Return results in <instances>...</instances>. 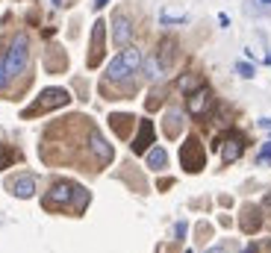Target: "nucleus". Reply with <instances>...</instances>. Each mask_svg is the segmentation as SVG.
<instances>
[{
  "instance_id": "nucleus-1",
  "label": "nucleus",
  "mask_w": 271,
  "mask_h": 253,
  "mask_svg": "<svg viewBox=\"0 0 271 253\" xmlns=\"http://www.w3.org/2000/svg\"><path fill=\"white\" fill-rule=\"evenodd\" d=\"M145 65V56H142V50L139 47H124L112 62H109V68H106V83H127L139 68Z\"/></svg>"
},
{
  "instance_id": "nucleus-2",
  "label": "nucleus",
  "mask_w": 271,
  "mask_h": 253,
  "mask_svg": "<svg viewBox=\"0 0 271 253\" xmlns=\"http://www.w3.org/2000/svg\"><path fill=\"white\" fill-rule=\"evenodd\" d=\"M3 59H6V74L9 77H18L27 68V59H30V38L24 32H18L12 38V44H9V50H6Z\"/></svg>"
},
{
  "instance_id": "nucleus-3",
  "label": "nucleus",
  "mask_w": 271,
  "mask_h": 253,
  "mask_svg": "<svg viewBox=\"0 0 271 253\" xmlns=\"http://www.w3.org/2000/svg\"><path fill=\"white\" fill-rule=\"evenodd\" d=\"M180 165H183L189 174L204 171V165H207V153H204V147H201V141H198L195 136H189V139L183 141V147H180Z\"/></svg>"
},
{
  "instance_id": "nucleus-4",
  "label": "nucleus",
  "mask_w": 271,
  "mask_h": 253,
  "mask_svg": "<svg viewBox=\"0 0 271 253\" xmlns=\"http://www.w3.org/2000/svg\"><path fill=\"white\" fill-rule=\"evenodd\" d=\"M215 150H221V162H224V165L236 162V159L245 153V139H242V133L230 130V133L218 136V141H215Z\"/></svg>"
},
{
  "instance_id": "nucleus-5",
  "label": "nucleus",
  "mask_w": 271,
  "mask_h": 253,
  "mask_svg": "<svg viewBox=\"0 0 271 253\" xmlns=\"http://www.w3.org/2000/svg\"><path fill=\"white\" fill-rule=\"evenodd\" d=\"M65 103H71V94L65 91V88H44L41 94H38V100L24 112L27 118L30 115H38V112H44V109H56V106H65Z\"/></svg>"
},
{
  "instance_id": "nucleus-6",
  "label": "nucleus",
  "mask_w": 271,
  "mask_h": 253,
  "mask_svg": "<svg viewBox=\"0 0 271 253\" xmlns=\"http://www.w3.org/2000/svg\"><path fill=\"white\" fill-rule=\"evenodd\" d=\"M186 106H189V115H192V118H204V115L215 106V94H212V88H210V85L195 88V91L186 97Z\"/></svg>"
},
{
  "instance_id": "nucleus-7",
  "label": "nucleus",
  "mask_w": 271,
  "mask_h": 253,
  "mask_svg": "<svg viewBox=\"0 0 271 253\" xmlns=\"http://www.w3.org/2000/svg\"><path fill=\"white\" fill-rule=\"evenodd\" d=\"M74 183H68V180H56L53 186H50V192H47V197H44V206H68L71 200H74Z\"/></svg>"
},
{
  "instance_id": "nucleus-8",
  "label": "nucleus",
  "mask_w": 271,
  "mask_h": 253,
  "mask_svg": "<svg viewBox=\"0 0 271 253\" xmlns=\"http://www.w3.org/2000/svg\"><path fill=\"white\" fill-rule=\"evenodd\" d=\"M130 38H133V24H130V18H127L124 12H115V18H112V41H115L118 47H127Z\"/></svg>"
},
{
  "instance_id": "nucleus-9",
  "label": "nucleus",
  "mask_w": 271,
  "mask_h": 253,
  "mask_svg": "<svg viewBox=\"0 0 271 253\" xmlns=\"http://www.w3.org/2000/svg\"><path fill=\"white\" fill-rule=\"evenodd\" d=\"M103 35H106V24H103V21H94V29H91V53H89V68H97V65H100V56H103Z\"/></svg>"
},
{
  "instance_id": "nucleus-10",
  "label": "nucleus",
  "mask_w": 271,
  "mask_h": 253,
  "mask_svg": "<svg viewBox=\"0 0 271 253\" xmlns=\"http://www.w3.org/2000/svg\"><path fill=\"white\" fill-rule=\"evenodd\" d=\"M153 144V124L151 121H139V136L133 139V153H148Z\"/></svg>"
},
{
  "instance_id": "nucleus-11",
  "label": "nucleus",
  "mask_w": 271,
  "mask_h": 253,
  "mask_svg": "<svg viewBox=\"0 0 271 253\" xmlns=\"http://www.w3.org/2000/svg\"><path fill=\"white\" fill-rule=\"evenodd\" d=\"M9 192H12L15 197H32V192H35V177H32V174H21V177L9 180Z\"/></svg>"
},
{
  "instance_id": "nucleus-12",
  "label": "nucleus",
  "mask_w": 271,
  "mask_h": 253,
  "mask_svg": "<svg viewBox=\"0 0 271 253\" xmlns=\"http://www.w3.org/2000/svg\"><path fill=\"white\" fill-rule=\"evenodd\" d=\"M89 147H91V153H94L100 162H109V159H112V147H109V141H106L97 130H91V136H89Z\"/></svg>"
},
{
  "instance_id": "nucleus-13",
  "label": "nucleus",
  "mask_w": 271,
  "mask_h": 253,
  "mask_svg": "<svg viewBox=\"0 0 271 253\" xmlns=\"http://www.w3.org/2000/svg\"><path fill=\"white\" fill-rule=\"evenodd\" d=\"M260 224H263L260 209H257L254 203H248V206L242 209V230H245V233H257V230H260Z\"/></svg>"
},
{
  "instance_id": "nucleus-14",
  "label": "nucleus",
  "mask_w": 271,
  "mask_h": 253,
  "mask_svg": "<svg viewBox=\"0 0 271 253\" xmlns=\"http://www.w3.org/2000/svg\"><path fill=\"white\" fill-rule=\"evenodd\" d=\"M180 130H183V112L168 109V115H165V136H168V139H174Z\"/></svg>"
},
{
  "instance_id": "nucleus-15",
  "label": "nucleus",
  "mask_w": 271,
  "mask_h": 253,
  "mask_svg": "<svg viewBox=\"0 0 271 253\" xmlns=\"http://www.w3.org/2000/svg\"><path fill=\"white\" fill-rule=\"evenodd\" d=\"M165 165H168L165 147H151V150H148V168H151V171H162Z\"/></svg>"
},
{
  "instance_id": "nucleus-16",
  "label": "nucleus",
  "mask_w": 271,
  "mask_h": 253,
  "mask_svg": "<svg viewBox=\"0 0 271 253\" xmlns=\"http://www.w3.org/2000/svg\"><path fill=\"white\" fill-rule=\"evenodd\" d=\"M133 121H136L133 115H112V118H109L112 130H115L121 139H127V136H130V127H133Z\"/></svg>"
},
{
  "instance_id": "nucleus-17",
  "label": "nucleus",
  "mask_w": 271,
  "mask_h": 253,
  "mask_svg": "<svg viewBox=\"0 0 271 253\" xmlns=\"http://www.w3.org/2000/svg\"><path fill=\"white\" fill-rule=\"evenodd\" d=\"M174 50H177V44H174L171 38H165V41L159 44V56H156V59H159V65H162V71H165V68H171V59H174Z\"/></svg>"
},
{
  "instance_id": "nucleus-18",
  "label": "nucleus",
  "mask_w": 271,
  "mask_h": 253,
  "mask_svg": "<svg viewBox=\"0 0 271 253\" xmlns=\"http://www.w3.org/2000/svg\"><path fill=\"white\" fill-rule=\"evenodd\" d=\"M201 85H204V83H201V77H198V74H192V71H189V74H183V77L177 80V88H180L183 94H192V91H195V88H201Z\"/></svg>"
},
{
  "instance_id": "nucleus-19",
  "label": "nucleus",
  "mask_w": 271,
  "mask_h": 253,
  "mask_svg": "<svg viewBox=\"0 0 271 253\" xmlns=\"http://www.w3.org/2000/svg\"><path fill=\"white\" fill-rule=\"evenodd\" d=\"M145 71H148V80H159V77H162V65H159V59H156V56L145 59Z\"/></svg>"
},
{
  "instance_id": "nucleus-20",
  "label": "nucleus",
  "mask_w": 271,
  "mask_h": 253,
  "mask_svg": "<svg viewBox=\"0 0 271 253\" xmlns=\"http://www.w3.org/2000/svg\"><path fill=\"white\" fill-rule=\"evenodd\" d=\"M86 203H89V192L77 186V189H74V206H77V212H83V209H86Z\"/></svg>"
},
{
  "instance_id": "nucleus-21",
  "label": "nucleus",
  "mask_w": 271,
  "mask_h": 253,
  "mask_svg": "<svg viewBox=\"0 0 271 253\" xmlns=\"http://www.w3.org/2000/svg\"><path fill=\"white\" fill-rule=\"evenodd\" d=\"M159 21H162V24H186V15H183V12H162Z\"/></svg>"
},
{
  "instance_id": "nucleus-22",
  "label": "nucleus",
  "mask_w": 271,
  "mask_h": 253,
  "mask_svg": "<svg viewBox=\"0 0 271 253\" xmlns=\"http://www.w3.org/2000/svg\"><path fill=\"white\" fill-rule=\"evenodd\" d=\"M15 159H18V153L9 150L6 144H0V168H9V162H15Z\"/></svg>"
},
{
  "instance_id": "nucleus-23",
  "label": "nucleus",
  "mask_w": 271,
  "mask_h": 253,
  "mask_svg": "<svg viewBox=\"0 0 271 253\" xmlns=\"http://www.w3.org/2000/svg\"><path fill=\"white\" fill-rule=\"evenodd\" d=\"M236 74L245 77V80H251V77H254V65H251V62H236Z\"/></svg>"
},
{
  "instance_id": "nucleus-24",
  "label": "nucleus",
  "mask_w": 271,
  "mask_h": 253,
  "mask_svg": "<svg viewBox=\"0 0 271 253\" xmlns=\"http://www.w3.org/2000/svg\"><path fill=\"white\" fill-rule=\"evenodd\" d=\"M257 162H260V165H266V162H269V165H271V141H266V144H263V150H260Z\"/></svg>"
},
{
  "instance_id": "nucleus-25",
  "label": "nucleus",
  "mask_w": 271,
  "mask_h": 253,
  "mask_svg": "<svg viewBox=\"0 0 271 253\" xmlns=\"http://www.w3.org/2000/svg\"><path fill=\"white\" fill-rule=\"evenodd\" d=\"M159 97H162V91L156 88V91H153V94L148 97V109H156V106H159Z\"/></svg>"
},
{
  "instance_id": "nucleus-26",
  "label": "nucleus",
  "mask_w": 271,
  "mask_h": 253,
  "mask_svg": "<svg viewBox=\"0 0 271 253\" xmlns=\"http://www.w3.org/2000/svg\"><path fill=\"white\" fill-rule=\"evenodd\" d=\"M6 80H9V74H6V59L0 56V88L6 85Z\"/></svg>"
},
{
  "instance_id": "nucleus-27",
  "label": "nucleus",
  "mask_w": 271,
  "mask_h": 253,
  "mask_svg": "<svg viewBox=\"0 0 271 253\" xmlns=\"http://www.w3.org/2000/svg\"><path fill=\"white\" fill-rule=\"evenodd\" d=\"M207 253H230V245H218V248H210Z\"/></svg>"
},
{
  "instance_id": "nucleus-28",
  "label": "nucleus",
  "mask_w": 271,
  "mask_h": 253,
  "mask_svg": "<svg viewBox=\"0 0 271 253\" xmlns=\"http://www.w3.org/2000/svg\"><path fill=\"white\" fill-rule=\"evenodd\" d=\"M183 236H186V224L180 221V224H177V239H183Z\"/></svg>"
},
{
  "instance_id": "nucleus-29",
  "label": "nucleus",
  "mask_w": 271,
  "mask_h": 253,
  "mask_svg": "<svg viewBox=\"0 0 271 253\" xmlns=\"http://www.w3.org/2000/svg\"><path fill=\"white\" fill-rule=\"evenodd\" d=\"M260 127H266V130H271V118H263V121H260Z\"/></svg>"
},
{
  "instance_id": "nucleus-30",
  "label": "nucleus",
  "mask_w": 271,
  "mask_h": 253,
  "mask_svg": "<svg viewBox=\"0 0 271 253\" xmlns=\"http://www.w3.org/2000/svg\"><path fill=\"white\" fill-rule=\"evenodd\" d=\"M263 206H266V209H271V195H266V197H263Z\"/></svg>"
},
{
  "instance_id": "nucleus-31",
  "label": "nucleus",
  "mask_w": 271,
  "mask_h": 253,
  "mask_svg": "<svg viewBox=\"0 0 271 253\" xmlns=\"http://www.w3.org/2000/svg\"><path fill=\"white\" fill-rule=\"evenodd\" d=\"M106 3H109V0H94V9H103Z\"/></svg>"
},
{
  "instance_id": "nucleus-32",
  "label": "nucleus",
  "mask_w": 271,
  "mask_h": 253,
  "mask_svg": "<svg viewBox=\"0 0 271 253\" xmlns=\"http://www.w3.org/2000/svg\"><path fill=\"white\" fill-rule=\"evenodd\" d=\"M242 253H257V245H251V248H245Z\"/></svg>"
},
{
  "instance_id": "nucleus-33",
  "label": "nucleus",
  "mask_w": 271,
  "mask_h": 253,
  "mask_svg": "<svg viewBox=\"0 0 271 253\" xmlns=\"http://www.w3.org/2000/svg\"><path fill=\"white\" fill-rule=\"evenodd\" d=\"M257 3H263V6H271V0H257Z\"/></svg>"
},
{
  "instance_id": "nucleus-34",
  "label": "nucleus",
  "mask_w": 271,
  "mask_h": 253,
  "mask_svg": "<svg viewBox=\"0 0 271 253\" xmlns=\"http://www.w3.org/2000/svg\"><path fill=\"white\" fill-rule=\"evenodd\" d=\"M50 3H53V6H62V0H50Z\"/></svg>"
},
{
  "instance_id": "nucleus-35",
  "label": "nucleus",
  "mask_w": 271,
  "mask_h": 253,
  "mask_svg": "<svg viewBox=\"0 0 271 253\" xmlns=\"http://www.w3.org/2000/svg\"><path fill=\"white\" fill-rule=\"evenodd\" d=\"M186 253H192V251H186Z\"/></svg>"
}]
</instances>
